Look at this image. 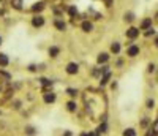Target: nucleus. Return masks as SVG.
I'll return each instance as SVG.
<instances>
[{"label": "nucleus", "mask_w": 158, "mask_h": 136, "mask_svg": "<svg viewBox=\"0 0 158 136\" xmlns=\"http://www.w3.org/2000/svg\"><path fill=\"white\" fill-rule=\"evenodd\" d=\"M111 52H114V54H119V52H120V43H119V41H114L112 44H111Z\"/></svg>", "instance_id": "nucleus-16"}, {"label": "nucleus", "mask_w": 158, "mask_h": 136, "mask_svg": "<svg viewBox=\"0 0 158 136\" xmlns=\"http://www.w3.org/2000/svg\"><path fill=\"white\" fill-rule=\"evenodd\" d=\"M54 25H55V29L59 30V32H63V30L67 29V24H65V21H62V19H55Z\"/></svg>", "instance_id": "nucleus-6"}, {"label": "nucleus", "mask_w": 158, "mask_h": 136, "mask_svg": "<svg viewBox=\"0 0 158 136\" xmlns=\"http://www.w3.org/2000/svg\"><path fill=\"white\" fill-rule=\"evenodd\" d=\"M122 136H138V131L134 130V128H125Z\"/></svg>", "instance_id": "nucleus-13"}, {"label": "nucleus", "mask_w": 158, "mask_h": 136, "mask_svg": "<svg viewBox=\"0 0 158 136\" xmlns=\"http://www.w3.org/2000/svg\"><path fill=\"white\" fill-rule=\"evenodd\" d=\"M106 128H107V125H106V122H105V120H103V123H101V125H100L98 127V133H105V131H106Z\"/></svg>", "instance_id": "nucleus-22"}, {"label": "nucleus", "mask_w": 158, "mask_h": 136, "mask_svg": "<svg viewBox=\"0 0 158 136\" xmlns=\"http://www.w3.org/2000/svg\"><path fill=\"white\" fill-rule=\"evenodd\" d=\"M81 29L84 30V32H92L93 30V24H92L90 21H82V24H81Z\"/></svg>", "instance_id": "nucleus-8"}, {"label": "nucleus", "mask_w": 158, "mask_h": 136, "mask_svg": "<svg viewBox=\"0 0 158 136\" xmlns=\"http://www.w3.org/2000/svg\"><path fill=\"white\" fill-rule=\"evenodd\" d=\"M155 18H157V19H158V13H157V14H155Z\"/></svg>", "instance_id": "nucleus-35"}, {"label": "nucleus", "mask_w": 158, "mask_h": 136, "mask_svg": "<svg viewBox=\"0 0 158 136\" xmlns=\"http://www.w3.org/2000/svg\"><path fill=\"white\" fill-rule=\"evenodd\" d=\"M150 25H152V18H145L141 22V30H147V29H150Z\"/></svg>", "instance_id": "nucleus-12"}, {"label": "nucleus", "mask_w": 158, "mask_h": 136, "mask_svg": "<svg viewBox=\"0 0 158 136\" xmlns=\"http://www.w3.org/2000/svg\"><path fill=\"white\" fill-rule=\"evenodd\" d=\"M87 136H97V133L95 131H87Z\"/></svg>", "instance_id": "nucleus-30"}, {"label": "nucleus", "mask_w": 158, "mask_h": 136, "mask_svg": "<svg viewBox=\"0 0 158 136\" xmlns=\"http://www.w3.org/2000/svg\"><path fill=\"white\" fill-rule=\"evenodd\" d=\"M60 54V48H57V46H51L49 48V56L51 57H57Z\"/></svg>", "instance_id": "nucleus-15"}, {"label": "nucleus", "mask_w": 158, "mask_h": 136, "mask_svg": "<svg viewBox=\"0 0 158 136\" xmlns=\"http://www.w3.org/2000/svg\"><path fill=\"white\" fill-rule=\"evenodd\" d=\"M38 81H40V84L43 85L44 89H48V87H51V85H52V81L51 79H46V78H41V79H38Z\"/></svg>", "instance_id": "nucleus-17"}, {"label": "nucleus", "mask_w": 158, "mask_h": 136, "mask_svg": "<svg viewBox=\"0 0 158 136\" xmlns=\"http://www.w3.org/2000/svg\"><path fill=\"white\" fill-rule=\"evenodd\" d=\"M43 10H44V2L33 3V6L30 8V11H33V13H38V11H43Z\"/></svg>", "instance_id": "nucleus-11"}, {"label": "nucleus", "mask_w": 158, "mask_h": 136, "mask_svg": "<svg viewBox=\"0 0 158 136\" xmlns=\"http://www.w3.org/2000/svg\"><path fill=\"white\" fill-rule=\"evenodd\" d=\"M10 2H11V6L18 11H21L24 8V2H22V0H10Z\"/></svg>", "instance_id": "nucleus-10"}, {"label": "nucleus", "mask_w": 158, "mask_h": 136, "mask_svg": "<svg viewBox=\"0 0 158 136\" xmlns=\"http://www.w3.org/2000/svg\"><path fill=\"white\" fill-rule=\"evenodd\" d=\"M55 94H54V92H51V90H46L44 94H43V101L44 103H48V104H51V103H54L55 101Z\"/></svg>", "instance_id": "nucleus-2"}, {"label": "nucleus", "mask_w": 158, "mask_h": 136, "mask_svg": "<svg viewBox=\"0 0 158 136\" xmlns=\"http://www.w3.org/2000/svg\"><path fill=\"white\" fill-rule=\"evenodd\" d=\"M139 52H141V49L138 44H130L128 49H126V56L128 57H136V56H139Z\"/></svg>", "instance_id": "nucleus-1"}, {"label": "nucleus", "mask_w": 158, "mask_h": 136, "mask_svg": "<svg viewBox=\"0 0 158 136\" xmlns=\"http://www.w3.org/2000/svg\"><path fill=\"white\" fill-rule=\"evenodd\" d=\"M63 136H73V135H71V131H65Z\"/></svg>", "instance_id": "nucleus-31"}, {"label": "nucleus", "mask_w": 158, "mask_h": 136, "mask_svg": "<svg viewBox=\"0 0 158 136\" xmlns=\"http://www.w3.org/2000/svg\"><path fill=\"white\" fill-rule=\"evenodd\" d=\"M155 33V30L153 29H147V32H145V37H150V35H153Z\"/></svg>", "instance_id": "nucleus-27"}, {"label": "nucleus", "mask_w": 158, "mask_h": 136, "mask_svg": "<svg viewBox=\"0 0 158 136\" xmlns=\"http://www.w3.org/2000/svg\"><path fill=\"white\" fill-rule=\"evenodd\" d=\"M155 46L158 48V37H157V40H155Z\"/></svg>", "instance_id": "nucleus-32"}, {"label": "nucleus", "mask_w": 158, "mask_h": 136, "mask_svg": "<svg viewBox=\"0 0 158 136\" xmlns=\"http://www.w3.org/2000/svg\"><path fill=\"white\" fill-rule=\"evenodd\" d=\"M150 133H152L153 136H158V119L152 123V127H150Z\"/></svg>", "instance_id": "nucleus-19"}, {"label": "nucleus", "mask_w": 158, "mask_h": 136, "mask_svg": "<svg viewBox=\"0 0 158 136\" xmlns=\"http://www.w3.org/2000/svg\"><path fill=\"white\" fill-rule=\"evenodd\" d=\"M133 19H134V18H133V14H131V13H128V14H125V21H128V22H131V21H133Z\"/></svg>", "instance_id": "nucleus-26"}, {"label": "nucleus", "mask_w": 158, "mask_h": 136, "mask_svg": "<svg viewBox=\"0 0 158 136\" xmlns=\"http://www.w3.org/2000/svg\"><path fill=\"white\" fill-rule=\"evenodd\" d=\"M2 41H3V40H2V37H0V44H2Z\"/></svg>", "instance_id": "nucleus-34"}, {"label": "nucleus", "mask_w": 158, "mask_h": 136, "mask_svg": "<svg viewBox=\"0 0 158 136\" xmlns=\"http://www.w3.org/2000/svg\"><path fill=\"white\" fill-rule=\"evenodd\" d=\"M138 37H139V29H136V27H130V29L126 30V38H130V40H136Z\"/></svg>", "instance_id": "nucleus-3"}, {"label": "nucleus", "mask_w": 158, "mask_h": 136, "mask_svg": "<svg viewBox=\"0 0 158 136\" xmlns=\"http://www.w3.org/2000/svg\"><path fill=\"white\" fill-rule=\"evenodd\" d=\"M103 2H105V5H106V6H112L114 0H103Z\"/></svg>", "instance_id": "nucleus-28"}, {"label": "nucleus", "mask_w": 158, "mask_h": 136, "mask_svg": "<svg viewBox=\"0 0 158 136\" xmlns=\"http://www.w3.org/2000/svg\"><path fill=\"white\" fill-rule=\"evenodd\" d=\"M67 94L70 97H76L78 95V90H76V89H67Z\"/></svg>", "instance_id": "nucleus-23"}, {"label": "nucleus", "mask_w": 158, "mask_h": 136, "mask_svg": "<svg viewBox=\"0 0 158 136\" xmlns=\"http://www.w3.org/2000/svg\"><path fill=\"white\" fill-rule=\"evenodd\" d=\"M111 75H112V73H111V70H109V71H106V73H103V75H101V78H100V84H101V85H105V84H107V82H109V79H111Z\"/></svg>", "instance_id": "nucleus-7"}, {"label": "nucleus", "mask_w": 158, "mask_h": 136, "mask_svg": "<svg viewBox=\"0 0 158 136\" xmlns=\"http://www.w3.org/2000/svg\"><path fill=\"white\" fill-rule=\"evenodd\" d=\"M32 25L33 27H43L44 25V18L40 16V14H38V16H33L32 18Z\"/></svg>", "instance_id": "nucleus-5"}, {"label": "nucleus", "mask_w": 158, "mask_h": 136, "mask_svg": "<svg viewBox=\"0 0 158 136\" xmlns=\"http://www.w3.org/2000/svg\"><path fill=\"white\" fill-rule=\"evenodd\" d=\"M147 108L149 109H153V108H155V101H153V100H147Z\"/></svg>", "instance_id": "nucleus-25"}, {"label": "nucleus", "mask_w": 158, "mask_h": 136, "mask_svg": "<svg viewBox=\"0 0 158 136\" xmlns=\"http://www.w3.org/2000/svg\"><path fill=\"white\" fill-rule=\"evenodd\" d=\"M107 60H109V54H107V52H100V54H98L97 62H98L100 65H101V63H106Z\"/></svg>", "instance_id": "nucleus-9"}, {"label": "nucleus", "mask_w": 158, "mask_h": 136, "mask_svg": "<svg viewBox=\"0 0 158 136\" xmlns=\"http://www.w3.org/2000/svg\"><path fill=\"white\" fill-rule=\"evenodd\" d=\"M67 109L70 112H76V111H78V104H76L74 101H68L67 103Z\"/></svg>", "instance_id": "nucleus-18"}, {"label": "nucleus", "mask_w": 158, "mask_h": 136, "mask_svg": "<svg viewBox=\"0 0 158 136\" xmlns=\"http://www.w3.org/2000/svg\"><path fill=\"white\" fill-rule=\"evenodd\" d=\"M68 14H70L71 18H76V14H78V8H76L74 5H71V6H68Z\"/></svg>", "instance_id": "nucleus-20"}, {"label": "nucleus", "mask_w": 158, "mask_h": 136, "mask_svg": "<svg viewBox=\"0 0 158 136\" xmlns=\"http://www.w3.org/2000/svg\"><path fill=\"white\" fill-rule=\"evenodd\" d=\"M153 71H155V65L150 63V65H149V73H153Z\"/></svg>", "instance_id": "nucleus-29"}, {"label": "nucleus", "mask_w": 158, "mask_h": 136, "mask_svg": "<svg viewBox=\"0 0 158 136\" xmlns=\"http://www.w3.org/2000/svg\"><path fill=\"white\" fill-rule=\"evenodd\" d=\"M65 71H67L68 75H76V73L79 71V65H78V63H74V62H71V63H68V65H67Z\"/></svg>", "instance_id": "nucleus-4"}, {"label": "nucleus", "mask_w": 158, "mask_h": 136, "mask_svg": "<svg viewBox=\"0 0 158 136\" xmlns=\"http://www.w3.org/2000/svg\"><path fill=\"white\" fill-rule=\"evenodd\" d=\"M149 123H150V119H149V117H144V119H142V122H141V127L145 128V127L149 125Z\"/></svg>", "instance_id": "nucleus-24"}, {"label": "nucleus", "mask_w": 158, "mask_h": 136, "mask_svg": "<svg viewBox=\"0 0 158 136\" xmlns=\"http://www.w3.org/2000/svg\"><path fill=\"white\" fill-rule=\"evenodd\" d=\"M10 63V59L6 54H0V67H6Z\"/></svg>", "instance_id": "nucleus-14"}, {"label": "nucleus", "mask_w": 158, "mask_h": 136, "mask_svg": "<svg viewBox=\"0 0 158 136\" xmlns=\"http://www.w3.org/2000/svg\"><path fill=\"white\" fill-rule=\"evenodd\" d=\"M81 136H87V131H84V133H81Z\"/></svg>", "instance_id": "nucleus-33"}, {"label": "nucleus", "mask_w": 158, "mask_h": 136, "mask_svg": "<svg viewBox=\"0 0 158 136\" xmlns=\"http://www.w3.org/2000/svg\"><path fill=\"white\" fill-rule=\"evenodd\" d=\"M37 131H35V128L33 127H25V135H29V136H33Z\"/></svg>", "instance_id": "nucleus-21"}]
</instances>
